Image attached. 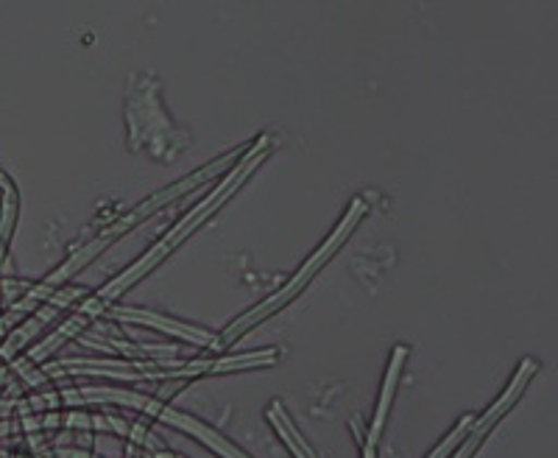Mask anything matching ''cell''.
<instances>
[{
	"label": "cell",
	"instance_id": "1",
	"mask_svg": "<svg viewBox=\"0 0 558 458\" xmlns=\"http://www.w3.org/2000/svg\"><path fill=\"white\" fill-rule=\"evenodd\" d=\"M268 146H271V143H268V137H260V141L254 143V148H248L246 157L241 159V166H238L235 171L229 173V177L223 179V182L216 188V191L209 193V196L204 198L202 204H196V207H193V210L187 213V216H184L182 221H179L177 227L171 229V232H166V236H162V241H159L157 246L151 249V252H146V255L140 257V261L134 263L132 268H126V272H123L121 277H114V280L109 282V286H104L101 291L96 293V297H89V300L84 302L82 308H78V316H84V318H87V322H93V318H96L98 313H107L109 308H112V302L118 300V297H121V293L126 291L129 286H134V282H137L140 277H143V274L151 272V268L157 266V263L162 261V257H166L173 246H179V243H182L184 238L191 236L193 229H196L198 224L204 221V218L213 216V213H216L218 207H221V204L227 202V198L238 191V188H241V182H246V177L254 171V168L260 166L263 157H268Z\"/></svg>",
	"mask_w": 558,
	"mask_h": 458
},
{
	"label": "cell",
	"instance_id": "2",
	"mask_svg": "<svg viewBox=\"0 0 558 458\" xmlns=\"http://www.w3.org/2000/svg\"><path fill=\"white\" fill-rule=\"evenodd\" d=\"M64 402L70 406H76V402H114V406H126V408H137V411H146V414L157 417L166 425L179 427V431L191 433L196 439H202L209 450H216L218 456L223 458H248L243 456L238 447H232V442H227L221 433H216L209 425H204L202 420H193L191 414H182L177 408L162 406L154 397L148 395H137V391H126V388H73V391H64Z\"/></svg>",
	"mask_w": 558,
	"mask_h": 458
},
{
	"label": "cell",
	"instance_id": "3",
	"mask_svg": "<svg viewBox=\"0 0 558 458\" xmlns=\"http://www.w3.org/2000/svg\"><path fill=\"white\" fill-rule=\"evenodd\" d=\"M363 213H366V202H363V198H355V202L349 204L347 216H343V221L338 224V227H336V232H332V236L327 238V241H324V246L318 249L316 255H313L311 261L305 263V266L299 268V274H296V277H293V280L288 282L286 288H279V291L274 293V297H268L266 302H260V305L254 308V311L243 313L241 318H235V322H232V325H229L227 330H223V336L218 338V341H216V347H227V343H232V341H235L238 336H243V330H246V327L257 325V322H260V318L271 316V313H277L279 308L286 305L288 300H293V297H296V293L302 291V288L307 286V280H311L313 274H316L318 268L324 266V261H330V255H332V252H336V249L341 246V243H343V238H347L349 232H352V227H355V224L361 221V218H363Z\"/></svg>",
	"mask_w": 558,
	"mask_h": 458
},
{
	"label": "cell",
	"instance_id": "4",
	"mask_svg": "<svg viewBox=\"0 0 558 458\" xmlns=\"http://www.w3.org/2000/svg\"><path fill=\"white\" fill-rule=\"evenodd\" d=\"M531 372H536V363H533L531 358H525L520 370H517L514 381L508 383V388L500 395V400H497L495 406L488 408V411L481 417V420H475V425H472V436H463L461 447H458V453L452 458H472V453H475L477 447H481V442L486 439V433L492 431V427H495V422L500 420L502 414H506L508 406H511V402H514L517 397H520V391H522V388H525V383L531 381Z\"/></svg>",
	"mask_w": 558,
	"mask_h": 458
},
{
	"label": "cell",
	"instance_id": "5",
	"mask_svg": "<svg viewBox=\"0 0 558 458\" xmlns=\"http://www.w3.org/2000/svg\"><path fill=\"white\" fill-rule=\"evenodd\" d=\"M107 316L109 318H121V322H134V325L154 327V330H162V333H171V336H179L182 341L198 343V347H213V350H216L218 338L213 336V333L198 330V327H191V325H182V322H177V318L159 316V313L137 311V308H109Z\"/></svg>",
	"mask_w": 558,
	"mask_h": 458
},
{
	"label": "cell",
	"instance_id": "6",
	"mask_svg": "<svg viewBox=\"0 0 558 458\" xmlns=\"http://www.w3.org/2000/svg\"><path fill=\"white\" fill-rule=\"evenodd\" d=\"M405 358H408V347H397V350H393L391 363H388L386 383H383V391H380V402H377L375 422H372V431H368V439L363 447H372V450H377V442H380V433H383V425H386L388 408H391V400H393V388H397V381H400V372H402V363H405Z\"/></svg>",
	"mask_w": 558,
	"mask_h": 458
},
{
	"label": "cell",
	"instance_id": "7",
	"mask_svg": "<svg viewBox=\"0 0 558 458\" xmlns=\"http://www.w3.org/2000/svg\"><path fill=\"white\" fill-rule=\"evenodd\" d=\"M268 420H271V425L277 427L279 433H282V439H286L288 447L296 453V458H316V456H313L311 447H307V442L299 436V431L293 427V422L286 417L282 406H271V411H268Z\"/></svg>",
	"mask_w": 558,
	"mask_h": 458
},
{
	"label": "cell",
	"instance_id": "8",
	"mask_svg": "<svg viewBox=\"0 0 558 458\" xmlns=\"http://www.w3.org/2000/svg\"><path fill=\"white\" fill-rule=\"evenodd\" d=\"M0 188H3V213H0V257H3L9 238H12L14 216H17V191L3 173H0Z\"/></svg>",
	"mask_w": 558,
	"mask_h": 458
},
{
	"label": "cell",
	"instance_id": "9",
	"mask_svg": "<svg viewBox=\"0 0 558 458\" xmlns=\"http://www.w3.org/2000/svg\"><path fill=\"white\" fill-rule=\"evenodd\" d=\"M475 420H477V417H472V414H470V417H463V420L458 422V427H456V431H452L450 436H447V439L441 442V445H438L436 450H433V456H430V458H447V453H452V450H456V447H458V442H461L463 436H466V431H470V427L475 425Z\"/></svg>",
	"mask_w": 558,
	"mask_h": 458
}]
</instances>
